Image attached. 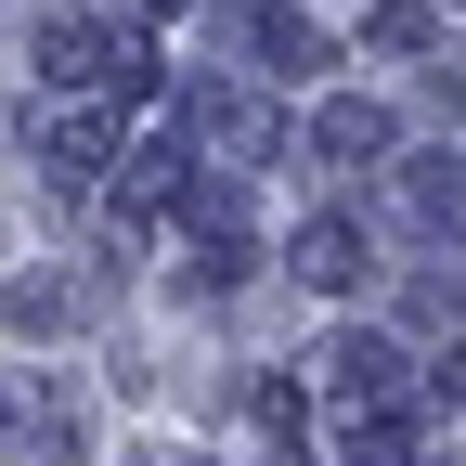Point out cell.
Wrapping results in <instances>:
<instances>
[{
  "label": "cell",
  "mask_w": 466,
  "mask_h": 466,
  "mask_svg": "<svg viewBox=\"0 0 466 466\" xmlns=\"http://www.w3.org/2000/svg\"><path fill=\"white\" fill-rule=\"evenodd\" d=\"M376 143H389V116H376V104H324V116H311V156H337V168H363Z\"/></svg>",
  "instance_id": "3957f363"
},
{
  "label": "cell",
  "mask_w": 466,
  "mask_h": 466,
  "mask_svg": "<svg viewBox=\"0 0 466 466\" xmlns=\"http://www.w3.org/2000/svg\"><path fill=\"white\" fill-rule=\"evenodd\" d=\"M299 285H311V299H350V285H363V233H350V220H311L299 233Z\"/></svg>",
  "instance_id": "6da1fadb"
},
{
  "label": "cell",
  "mask_w": 466,
  "mask_h": 466,
  "mask_svg": "<svg viewBox=\"0 0 466 466\" xmlns=\"http://www.w3.org/2000/svg\"><path fill=\"white\" fill-rule=\"evenodd\" d=\"M428 26H441V14H428V0H389V14H376V52H415Z\"/></svg>",
  "instance_id": "277c9868"
},
{
  "label": "cell",
  "mask_w": 466,
  "mask_h": 466,
  "mask_svg": "<svg viewBox=\"0 0 466 466\" xmlns=\"http://www.w3.org/2000/svg\"><path fill=\"white\" fill-rule=\"evenodd\" d=\"M247 52H259L272 78H311V66H337V39H324V26H299V14H259V26H247Z\"/></svg>",
  "instance_id": "7a4b0ae2"
}]
</instances>
